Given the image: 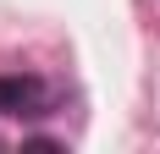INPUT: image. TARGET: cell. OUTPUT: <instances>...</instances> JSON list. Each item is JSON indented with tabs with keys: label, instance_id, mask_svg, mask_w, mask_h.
<instances>
[{
	"label": "cell",
	"instance_id": "cell-1",
	"mask_svg": "<svg viewBox=\"0 0 160 154\" xmlns=\"http://www.w3.org/2000/svg\"><path fill=\"white\" fill-rule=\"evenodd\" d=\"M50 83L39 77H0V110L6 116H44L50 110Z\"/></svg>",
	"mask_w": 160,
	"mask_h": 154
}]
</instances>
